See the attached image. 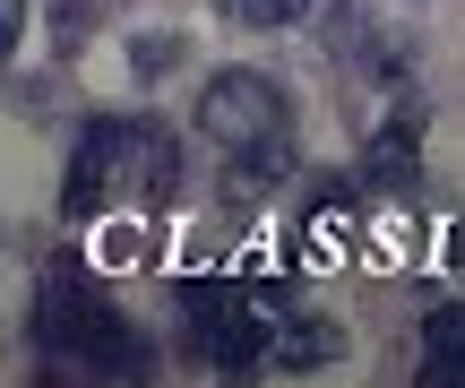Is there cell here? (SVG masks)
<instances>
[{
	"label": "cell",
	"mask_w": 465,
	"mask_h": 388,
	"mask_svg": "<svg viewBox=\"0 0 465 388\" xmlns=\"http://www.w3.org/2000/svg\"><path fill=\"white\" fill-rule=\"evenodd\" d=\"M199 138H216L224 155H250V147H276V138H293L284 86H267L259 69H224V78L199 95Z\"/></svg>",
	"instance_id": "6da1fadb"
},
{
	"label": "cell",
	"mask_w": 465,
	"mask_h": 388,
	"mask_svg": "<svg viewBox=\"0 0 465 388\" xmlns=\"http://www.w3.org/2000/svg\"><path fill=\"white\" fill-rule=\"evenodd\" d=\"M113 190H138V121H86L78 155H69L61 216H69V224H95Z\"/></svg>",
	"instance_id": "7a4b0ae2"
},
{
	"label": "cell",
	"mask_w": 465,
	"mask_h": 388,
	"mask_svg": "<svg viewBox=\"0 0 465 388\" xmlns=\"http://www.w3.org/2000/svg\"><path fill=\"white\" fill-rule=\"evenodd\" d=\"M95 328H104V311L86 303V268H78V259H52L44 303H35V337H44L52 354H86Z\"/></svg>",
	"instance_id": "3957f363"
},
{
	"label": "cell",
	"mask_w": 465,
	"mask_h": 388,
	"mask_svg": "<svg viewBox=\"0 0 465 388\" xmlns=\"http://www.w3.org/2000/svg\"><path fill=\"white\" fill-rule=\"evenodd\" d=\"M414 164H422V113L405 104V113L380 130V147H371V182H380V190H405V182H414Z\"/></svg>",
	"instance_id": "277c9868"
},
{
	"label": "cell",
	"mask_w": 465,
	"mask_h": 388,
	"mask_svg": "<svg viewBox=\"0 0 465 388\" xmlns=\"http://www.w3.org/2000/svg\"><path fill=\"white\" fill-rule=\"evenodd\" d=\"M336 354H345V328H336V320H293L276 337V363H284V372H328Z\"/></svg>",
	"instance_id": "5b68a950"
},
{
	"label": "cell",
	"mask_w": 465,
	"mask_h": 388,
	"mask_svg": "<svg viewBox=\"0 0 465 388\" xmlns=\"http://www.w3.org/2000/svg\"><path fill=\"white\" fill-rule=\"evenodd\" d=\"M199 345H207V363H224V372H242V363H259L267 328L250 320V303H242V311H224V320H207V328H199Z\"/></svg>",
	"instance_id": "8992f818"
},
{
	"label": "cell",
	"mask_w": 465,
	"mask_h": 388,
	"mask_svg": "<svg viewBox=\"0 0 465 388\" xmlns=\"http://www.w3.org/2000/svg\"><path fill=\"white\" fill-rule=\"evenodd\" d=\"M422 354H431V363H465V311L457 303L422 320Z\"/></svg>",
	"instance_id": "52a82bcc"
},
{
	"label": "cell",
	"mask_w": 465,
	"mask_h": 388,
	"mask_svg": "<svg viewBox=\"0 0 465 388\" xmlns=\"http://www.w3.org/2000/svg\"><path fill=\"white\" fill-rule=\"evenodd\" d=\"M182 303H190V320H224V311H242V293H232V285H216V276H190V285H182Z\"/></svg>",
	"instance_id": "ba28073f"
},
{
	"label": "cell",
	"mask_w": 465,
	"mask_h": 388,
	"mask_svg": "<svg viewBox=\"0 0 465 388\" xmlns=\"http://www.w3.org/2000/svg\"><path fill=\"white\" fill-rule=\"evenodd\" d=\"M232 17H242V26H302V9H311V0H224Z\"/></svg>",
	"instance_id": "9c48e42d"
},
{
	"label": "cell",
	"mask_w": 465,
	"mask_h": 388,
	"mask_svg": "<svg viewBox=\"0 0 465 388\" xmlns=\"http://www.w3.org/2000/svg\"><path fill=\"white\" fill-rule=\"evenodd\" d=\"M17 44H26V0H0V69L17 61Z\"/></svg>",
	"instance_id": "30bf717a"
},
{
	"label": "cell",
	"mask_w": 465,
	"mask_h": 388,
	"mask_svg": "<svg viewBox=\"0 0 465 388\" xmlns=\"http://www.w3.org/2000/svg\"><path fill=\"white\" fill-rule=\"evenodd\" d=\"M414 388H465V363H431V354H422V372H414Z\"/></svg>",
	"instance_id": "8fae6325"
}]
</instances>
